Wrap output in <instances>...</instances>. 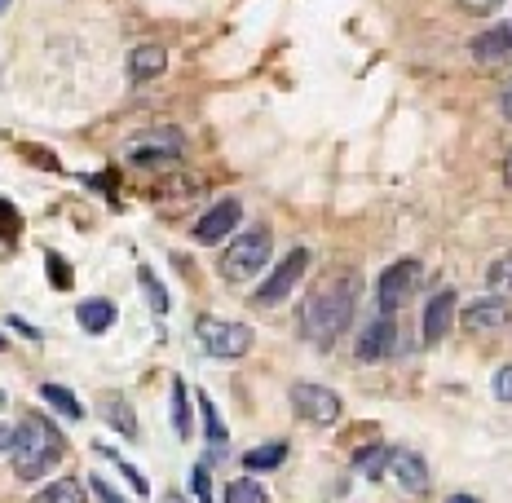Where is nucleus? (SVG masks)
<instances>
[{"instance_id": "6e6552de", "label": "nucleus", "mask_w": 512, "mask_h": 503, "mask_svg": "<svg viewBox=\"0 0 512 503\" xmlns=\"http://www.w3.org/2000/svg\"><path fill=\"white\" fill-rule=\"evenodd\" d=\"M464 331H473V336H490V331H504L512 327V305L504 296H482V301L464 305Z\"/></svg>"}, {"instance_id": "39448f33", "label": "nucleus", "mask_w": 512, "mask_h": 503, "mask_svg": "<svg viewBox=\"0 0 512 503\" xmlns=\"http://www.w3.org/2000/svg\"><path fill=\"white\" fill-rule=\"evenodd\" d=\"M415 283H420V261H393L389 270L380 274L376 283V301H380V314H398L402 305H407V296L415 292Z\"/></svg>"}, {"instance_id": "a211bd4d", "label": "nucleus", "mask_w": 512, "mask_h": 503, "mask_svg": "<svg viewBox=\"0 0 512 503\" xmlns=\"http://www.w3.org/2000/svg\"><path fill=\"white\" fill-rule=\"evenodd\" d=\"M89 495H84V481L76 477H62V481H49L45 490H40L31 503H84Z\"/></svg>"}, {"instance_id": "dca6fc26", "label": "nucleus", "mask_w": 512, "mask_h": 503, "mask_svg": "<svg viewBox=\"0 0 512 503\" xmlns=\"http://www.w3.org/2000/svg\"><path fill=\"white\" fill-rule=\"evenodd\" d=\"M102 420L115 428V433H124V437H137V415H133V406H128L120 393H106L102 398Z\"/></svg>"}, {"instance_id": "f704fd0d", "label": "nucleus", "mask_w": 512, "mask_h": 503, "mask_svg": "<svg viewBox=\"0 0 512 503\" xmlns=\"http://www.w3.org/2000/svg\"><path fill=\"white\" fill-rule=\"evenodd\" d=\"M504 177H508V186H512V155H508V164H504Z\"/></svg>"}, {"instance_id": "412c9836", "label": "nucleus", "mask_w": 512, "mask_h": 503, "mask_svg": "<svg viewBox=\"0 0 512 503\" xmlns=\"http://www.w3.org/2000/svg\"><path fill=\"white\" fill-rule=\"evenodd\" d=\"M226 503H270V499H265L261 481L239 477V481H230V486H226Z\"/></svg>"}, {"instance_id": "f3484780", "label": "nucleus", "mask_w": 512, "mask_h": 503, "mask_svg": "<svg viewBox=\"0 0 512 503\" xmlns=\"http://www.w3.org/2000/svg\"><path fill=\"white\" fill-rule=\"evenodd\" d=\"M76 318H80V327L84 331H111V323H115V305L111 301H102V296H93V301H84L80 309H76Z\"/></svg>"}, {"instance_id": "ddd939ff", "label": "nucleus", "mask_w": 512, "mask_h": 503, "mask_svg": "<svg viewBox=\"0 0 512 503\" xmlns=\"http://www.w3.org/2000/svg\"><path fill=\"white\" fill-rule=\"evenodd\" d=\"M393 336H398V327H393V318L384 314V318H376L367 331H362V340H358V358L362 362H380L384 353L393 349Z\"/></svg>"}, {"instance_id": "1a4fd4ad", "label": "nucleus", "mask_w": 512, "mask_h": 503, "mask_svg": "<svg viewBox=\"0 0 512 503\" xmlns=\"http://www.w3.org/2000/svg\"><path fill=\"white\" fill-rule=\"evenodd\" d=\"M243 221V203L239 199H221L212 212H204L195 226V243H204V248H212V243H221L226 234H234V226Z\"/></svg>"}, {"instance_id": "9d476101", "label": "nucleus", "mask_w": 512, "mask_h": 503, "mask_svg": "<svg viewBox=\"0 0 512 503\" xmlns=\"http://www.w3.org/2000/svg\"><path fill=\"white\" fill-rule=\"evenodd\" d=\"M177 155H181V133L177 128H159V133L128 146V159H133V164H173Z\"/></svg>"}, {"instance_id": "393cba45", "label": "nucleus", "mask_w": 512, "mask_h": 503, "mask_svg": "<svg viewBox=\"0 0 512 503\" xmlns=\"http://www.w3.org/2000/svg\"><path fill=\"white\" fill-rule=\"evenodd\" d=\"M384 464H389V446H371L367 455H358V468H362V473H367L371 481L380 477V468H384Z\"/></svg>"}, {"instance_id": "4468645a", "label": "nucleus", "mask_w": 512, "mask_h": 503, "mask_svg": "<svg viewBox=\"0 0 512 503\" xmlns=\"http://www.w3.org/2000/svg\"><path fill=\"white\" fill-rule=\"evenodd\" d=\"M164 67H168V53L159 49V45H137V49H133V58H128V76H133L137 84L164 76Z\"/></svg>"}, {"instance_id": "c9c22d12", "label": "nucleus", "mask_w": 512, "mask_h": 503, "mask_svg": "<svg viewBox=\"0 0 512 503\" xmlns=\"http://www.w3.org/2000/svg\"><path fill=\"white\" fill-rule=\"evenodd\" d=\"M164 503H186V499H181V495H164Z\"/></svg>"}, {"instance_id": "9b49d317", "label": "nucleus", "mask_w": 512, "mask_h": 503, "mask_svg": "<svg viewBox=\"0 0 512 503\" xmlns=\"http://www.w3.org/2000/svg\"><path fill=\"white\" fill-rule=\"evenodd\" d=\"M389 468L407 495H429V464L415 451H389Z\"/></svg>"}, {"instance_id": "6ab92c4d", "label": "nucleus", "mask_w": 512, "mask_h": 503, "mask_svg": "<svg viewBox=\"0 0 512 503\" xmlns=\"http://www.w3.org/2000/svg\"><path fill=\"white\" fill-rule=\"evenodd\" d=\"M40 398H45V402L53 406V411L71 415V420H80V415H84L80 398H76V393H67V389H62V384H45V389H40Z\"/></svg>"}, {"instance_id": "c756f323", "label": "nucleus", "mask_w": 512, "mask_h": 503, "mask_svg": "<svg viewBox=\"0 0 512 503\" xmlns=\"http://www.w3.org/2000/svg\"><path fill=\"white\" fill-rule=\"evenodd\" d=\"M195 495L204 499V503H212V490H208V468H204V464L195 468Z\"/></svg>"}, {"instance_id": "e433bc0d", "label": "nucleus", "mask_w": 512, "mask_h": 503, "mask_svg": "<svg viewBox=\"0 0 512 503\" xmlns=\"http://www.w3.org/2000/svg\"><path fill=\"white\" fill-rule=\"evenodd\" d=\"M5 9H9V0H0V18H5Z\"/></svg>"}, {"instance_id": "f8f14e48", "label": "nucleus", "mask_w": 512, "mask_h": 503, "mask_svg": "<svg viewBox=\"0 0 512 503\" xmlns=\"http://www.w3.org/2000/svg\"><path fill=\"white\" fill-rule=\"evenodd\" d=\"M451 318H455V292H451V287H442V292L429 296V305H424V340H429V345L446 340Z\"/></svg>"}, {"instance_id": "4be33fe9", "label": "nucleus", "mask_w": 512, "mask_h": 503, "mask_svg": "<svg viewBox=\"0 0 512 503\" xmlns=\"http://www.w3.org/2000/svg\"><path fill=\"white\" fill-rule=\"evenodd\" d=\"M283 455H287V446H283V442H270V446H261V451H248V455H243V464H248L252 473H261V468H279Z\"/></svg>"}, {"instance_id": "4c0bfd02", "label": "nucleus", "mask_w": 512, "mask_h": 503, "mask_svg": "<svg viewBox=\"0 0 512 503\" xmlns=\"http://www.w3.org/2000/svg\"><path fill=\"white\" fill-rule=\"evenodd\" d=\"M0 349H5V336H0Z\"/></svg>"}, {"instance_id": "f03ea898", "label": "nucleus", "mask_w": 512, "mask_h": 503, "mask_svg": "<svg viewBox=\"0 0 512 503\" xmlns=\"http://www.w3.org/2000/svg\"><path fill=\"white\" fill-rule=\"evenodd\" d=\"M62 451H67V442H62L58 428L45 415H27L14 428V451H9V459H14L18 481H40L62 459Z\"/></svg>"}, {"instance_id": "f257e3e1", "label": "nucleus", "mask_w": 512, "mask_h": 503, "mask_svg": "<svg viewBox=\"0 0 512 503\" xmlns=\"http://www.w3.org/2000/svg\"><path fill=\"white\" fill-rule=\"evenodd\" d=\"M358 292H362V278L349 270L327 274L323 283H314V292L301 305V336L314 340V345H332L336 336H345V327L354 323Z\"/></svg>"}, {"instance_id": "7c9ffc66", "label": "nucleus", "mask_w": 512, "mask_h": 503, "mask_svg": "<svg viewBox=\"0 0 512 503\" xmlns=\"http://www.w3.org/2000/svg\"><path fill=\"white\" fill-rule=\"evenodd\" d=\"M495 5H504V0H464V9H477V14H490Z\"/></svg>"}, {"instance_id": "bb28decb", "label": "nucleus", "mask_w": 512, "mask_h": 503, "mask_svg": "<svg viewBox=\"0 0 512 503\" xmlns=\"http://www.w3.org/2000/svg\"><path fill=\"white\" fill-rule=\"evenodd\" d=\"M49 278H53V287H71L67 261H62V256H53V252H49Z\"/></svg>"}, {"instance_id": "a878e982", "label": "nucleus", "mask_w": 512, "mask_h": 503, "mask_svg": "<svg viewBox=\"0 0 512 503\" xmlns=\"http://www.w3.org/2000/svg\"><path fill=\"white\" fill-rule=\"evenodd\" d=\"M199 406H204V420H208V437L212 442H226V428H221V415H217V406H212V398H199Z\"/></svg>"}, {"instance_id": "423d86ee", "label": "nucleus", "mask_w": 512, "mask_h": 503, "mask_svg": "<svg viewBox=\"0 0 512 503\" xmlns=\"http://www.w3.org/2000/svg\"><path fill=\"white\" fill-rule=\"evenodd\" d=\"M305 265H309V252H305V248L287 252L283 261H279V270H274V274L265 278L261 287H256V305H261V309H274V305H283L287 296H292V287L301 283Z\"/></svg>"}, {"instance_id": "5701e85b", "label": "nucleus", "mask_w": 512, "mask_h": 503, "mask_svg": "<svg viewBox=\"0 0 512 503\" xmlns=\"http://www.w3.org/2000/svg\"><path fill=\"white\" fill-rule=\"evenodd\" d=\"M137 283H142V292L151 296L155 314H168V292H164V283L155 278V270H146V265H142V270H137Z\"/></svg>"}, {"instance_id": "b1692460", "label": "nucleus", "mask_w": 512, "mask_h": 503, "mask_svg": "<svg viewBox=\"0 0 512 503\" xmlns=\"http://www.w3.org/2000/svg\"><path fill=\"white\" fill-rule=\"evenodd\" d=\"M173 428L177 437H190V406H186V384L173 380Z\"/></svg>"}, {"instance_id": "cd10ccee", "label": "nucleus", "mask_w": 512, "mask_h": 503, "mask_svg": "<svg viewBox=\"0 0 512 503\" xmlns=\"http://www.w3.org/2000/svg\"><path fill=\"white\" fill-rule=\"evenodd\" d=\"M495 398H499V402H512V367H499V376H495Z\"/></svg>"}, {"instance_id": "aec40b11", "label": "nucleus", "mask_w": 512, "mask_h": 503, "mask_svg": "<svg viewBox=\"0 0 512 503\" xmlns=\"http://www.w3.org/2000/svg\"><path fill=\"white\" fill-rule=\"evenodd\" d=\"M486 283H490V292L495 296H512V252L495 256V265L486 270Z\"/></svg>"}, {"instance_id": "473e14b6", "label": "nucleus", "mask_w": 512, "mask_h": 503, "mask_svg": "<svg viewBox=\"0 0 512 503\" xmlns=\"http://www.w3.org/2000/svg\"><path fill=\"white\" fill-rule=\"evenodd\" d=\"M14 451V428H0V455Z\"/></svg>"}, {"instance_id": "20e7f679", "label": "nucleus", "mask_w": 512, "mask_h": 503, "mask_svg": "<svg viewBox=\"0 0 512 503\" xmlns=\"http://www.w3.org/2000/svg\"><path fill=\"white\" fill-rule=\"evenodd\" d=\"M195 336L208 358H243L256 340L248 323H226V318H199Z\"/></svg>"}, {"instance_id": "c85d7f7f", "label": "nucleus", "mask_w": 512, "mask_h": 503, "mask_svg": "<svg viewBox=\"0 0 512 503\" xmlns=\"http://www.w3.org/2000/svg\"><path fill=\"white\" fill-rule=\"evenodd\" d=\"M89 486H93V495H98L102 503H124L120 495L111 490V481H102V477H89Z\"/></svg>"}, {"instance_id": "58836bf2", "label": "nucleus", "mask_w": 512, "mask_h": 503, "mask_svg": "<svg viewBox=\"0 0 512 503\" xmlns=\"http://www.w3.org/2000/svg\"><path fill=\"white\" fill-rule=\"evenodd\" d=\"M0 406H5V393H0Z\"/></svg>"}, {"instance_id": "2f4dec72", "label": "nucleus", "mask_w": 512, "mask_h": 503, "mask_svg": "<svg viewBox=\"0 0 512 503\" xmlns=\"http://www.w3.org/2000/svg\"><path fill=\"white\" fill-rule=\"evenodd\" d=\"M499 111H504L508 120H512V80L504 84V93H499Z\"/></svg>"}, {"instance_id": "0eeeda50", "label": "nucleus", "mask_w": 512, "mask_h": 503, "mask_svg": "<svg viewBox=\"0 0 512 503\" xmlns=\"http://www.w3.org/2000/svg\"><path fill=\"white\" fill-rule=\"evenodd\" d=\"M292 406H296V415L309 420V424H336L340 415H345L340 393L323 389V384H292Z\"/></svg>"}, {"instance_id": "2eb2a0df", "label": "nucleus", "mask_w": 512, "mask_h": 503, "mask_svg": "<svg viewBox=\"0 0 512 503\" xmlns=\"http://www.w3.org/2000/svg\"><path fill=\"white\" fill-rule=\"evenodd\" d=\"M473 58L477 62H504L512 58V27H490L473 40Z\"/></svg>"}, {"instance_id": "72a5a7b5", "label": "nucleus", "mask_w": 512, "mask_h": 503, "mask_svg": "<svg viewBox=\"0 0 512 503\" xmlns=\"http://www.w3.org/2000/svg\"><path fill=\"white\" fill-rule=\"evenodd\" d=\"M446 503H477L473 495H455V499H446Z\"/></svg>"}, {"instance_id": "7ed1b4c3", "label": "nucleus", "mask_w": 512, "mask_h": 503, "mask_svg": "<svg viewBox=\"0 0 512 503\" xmlns=\"http://www.w3.org/2000/svg\"><path fill=\"white\" fill-rule=\"evenodd\" d=\"M270 248H274L270 226L243 230L239 239L226 248V256H221V278H226V283H243V278L261 274L265 265H270Z\"/></svg>"}]
</instances>
